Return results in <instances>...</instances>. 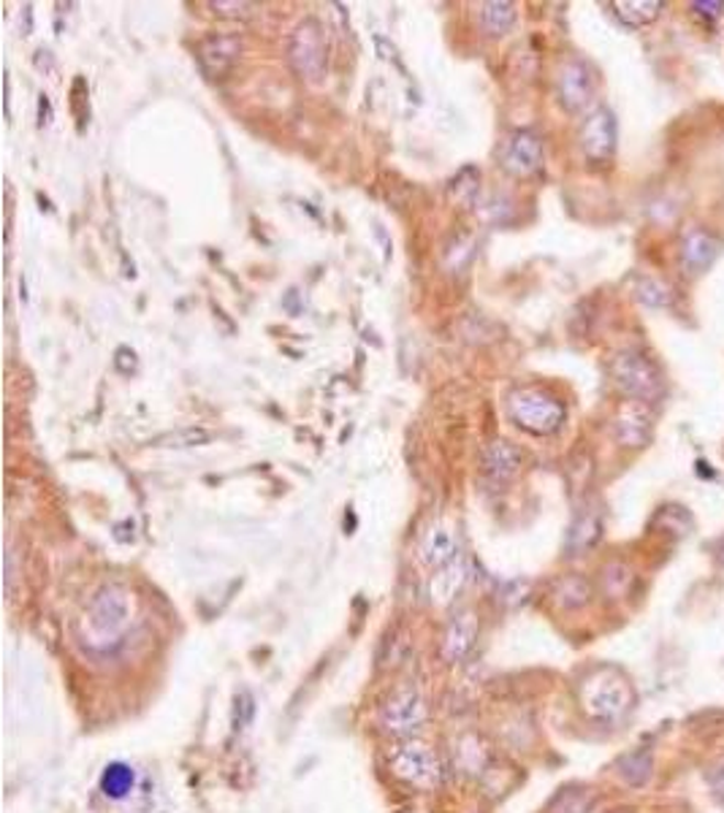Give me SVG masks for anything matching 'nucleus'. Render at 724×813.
Segmentation results:
<instances>
[{
  "label": "nucleus",
  "instance_id": "nucleus-14",
  "mask_svg": "<svg viewBox=\"0 0 724 813\" xmlns=\"http://www.w3.org/2000/svg\"><path fill=\"white\" fill-rule=\"evenodd\" d=\"M459 543H456V534L450 526L434 524L421 539V559H424L426 567L432 569H443L448 567L450 561L459 559Z\"/></svg>",
  "mask_w": 724,
  "mask_h": 813
},
{
  "label": "nucleus",
  "instance_id": "nucleus-25",
  "mask_svg": "<svg viewBox=\"0 0 724 813\" xmlns=\"http://www.w3.org/2000/svg\"><path fill=\"white\" fill-rule=\"evenodd\" d=\"M597 537H600V524H597L592 515H587V519H581L572 526L570 545L572 548H587V545H592Z\"/></svg>",
  "mask_w": 724,
  "mask_h": 813
},
{
  "label": "nucleus",
  "instance_id": "nucleus-13",
  "mask_svg": "<svg viewBox=\"0 0 724 813\" xmlns=\"http://www.w3.org/2000/svg\"><path fill=\"white\" fill-rule=\"evenodd\" d=\"M521 467H524V453H521L513 443H508V439H494V443L483 450V472L486 478L494 480V483H508V480H513L515 475L521 472Z\"/></svg>",
  "mask_w": 724,
  "mask_h": 813
},
{
  "label": "nucleus",
  "instance_id": "nucleus-8",
  "mask_svg": "<svg viewBox=\"0 0 724 813\" xmlns=\"http://www.w3.org/2000/svg\"><path fill=\"white\" fill-rule=\"evenodd\" d=\"M583 702H587L589 711L600 719H619L622 713H627L630 702H633V691L627 683L622 681L613 672H600L583 689Z\"/></svg>",
  "mask_w": 724,
  "mask_h": 813
},
{
  "label": "nucleus",
  "instance_id": "nucleus-12",
  "mask_svg": "<svg viewBox=\"0 0 724 813\" xmlns=\"http://www.w3.org/2000/svg\"><path fill=\"white\" fill-rule=\"evenodd\" d=\"M651 412L643 402H627L613 421V432L624 447H643L651 443Z\"/></svg>",
  "mask_w": 724,
  "mask_h": 813
},
{
  "label": "nucleus",
  "instance_id": "nucleus-26",
  "mask_svg": "<svg viewBox=\"0 0 724 813\" xmlns=\"http://www.w3.org/2000/svg\"><path fill=\"white\" fill-rule=\"evenodd\" d=\"M114 366H118V371H123V375H133L136 371V353L131 350V347H120L118 353H114Z\"/></svg>",
  "mask_w": 724,
  "mask_h": 813
},
{
  "label": "nucleus",
  "instance_id": "nucleus-23",
  "mask_svg": "<svg viewBox=\"0 0 724 813\" xmlns=\"http://www.w3.org/2000/svg\"><path fill=\"white\" fill-rule=\"evenodd\" d=\"M210 9L223 20H250L258 5L245 0H210Z\"/></svg>",
  "mask_w": 724,
  "mask_h": 813
},
{
  "label": "nucleus",
  "instance_id": "nucleus-1",
  "mask_svg": "<svg viewBox=\"0 0 724 813\" xmlns=\"http://www.w3.org/2000/svg\"><path fill=\"white\" fill-rule=\"evenodd\" d=\"M131 594L123 586H103L92 597L90 608L85 610L82 632L85 643L96 650H109L123 641V635L131 626Z\"/></svg>",
  "mask_w": 724,
  "mask_h": 813
},
{
  "label": "nucleus",
  "instance_id": "nucleus-11",
  "mask_svg": "<svg viewBox=\"0 0 724 813\" xmlns=\"http://www.w3.org/2000/svg\"><path fill=\"white\" fill-rule=\"evenodd\" d=\"M543 163V142L535 131H515L502 153V166L513 177H530Z\"/></svg>",
  "mask_w": 724,
  "mask_h": 813
},
{
  "label": "nucleus",
  "instance_id": "nucleus-7",
  "mask_svg": "<svg viewBox=\"0 0 724 813\" xmlns=\"http://www.w3.org/2000/svg\"><path fill=\"white\" fill-rule=\"evenodd\" d=\"M556 98L565 107V112H583L594 98V71L581 57H570L561 63L556 74Z\"/></svg>",
  "mask_w": 724,
  "mask_h": 813
},
{
  "label": "nucleus",
  "instance_id": "nucleus-30",
  "mask_svg": "<svg viewBox=\"0 0 724 813\" xmlns=\"http://www.w3.org/2000/svg\"><path fill=\"white\" fill-rule=\"evenodd\" d=\"M720 559H722V565H724V543H722V550H720Z\"/></svg>",
  "mask_w": 724,
  "mask_h": 813
},
{
  "label": "nucleus",
  "instance_id": "nucleus-24",
  "mask_svg": "<svg viewBox=\"0 0 724 813\" xmlns=\"http://www.w3.org/2000/svg\"><path fill=\"white\" fill-rule=\"evenodd\" d=\"M638 296H641V301H646V304H651V307H668L670 299H673L668 285L651 280V277H643V280L638 282Z\"/></svg>",
  "mask_w": 724,
  "mask_h": 813
},
{
  "label": "nucleus",
  "instance_id": "nucleus-16",
  "mask_svg": "<svg viewBox=\"0 0 724 813\" xmlns=\"http://www.w3.org/2000/svg\"><path fill=\"white\" fill-rule=\"evenodd\" d=\"M475 637H478V624H475V615L472 613L456 615V619L448 624V632H445L443 656L448 661H461L469 654V650H472Z\"/></svg>",
  "mask_w": 724,
  "mask_h": 813
},
{
  "label": "nucleus",
  "instance_id": "nucleus-27",
  "mask_svg": "<svg viewBox=\"0 0 724 813\" xmlns=\"http://www.w3.org/2000/svg\"><path fill=\"white\" fill-rule=\"evenodd\" d=\"M52 120V103L46 96H38V125H46Z\"/></svg>",
  "mask_w": 724,
  "mask_h": 813
},
{
  "label": "nucleus",
  "instance_id": "nucleus-22",
  "mask_svg": "<svg viewBox=\"0 0 724 813\" xmlns=\"http://www.w3.org/2000/svg\"><path fill=\"white\" fill-rule=\"evenodd\" d=\"M478 182H480L478 168H472V166L461 168V171L450 179V188H448L450 199H456L461 203H472L475 199H478Z\"/></svg>",
  "mask_w": 724,
  "mask_h": 813
},
{
  "label": "nucleus",
  "instance_id": "nucleus-17",
  "mask_svg": "<svg viewBox=\"0 0 724 813\" xmlns=\"http://www.w3.org/2000/svg\"><path fill=\"white\" fill-rule=\"evenodd\" d=\"M465 583H467V565L461 559L450 561L448 567L437 569V575L432 578V600L437 602V605H448V602L459 594Z\"/></svg>",
  "mask_w": 724,
  "mask_h": 813
},
{
  "label": "nucleus",
  "instance_id": "nucleus-3",
  "mask_svg": "<svg viewBox=\"0 0 724 813\" xmlns=\"http://www.w3.org/2000/svg\"><path fill=\"white\" fill-rule=\"evenodd\" d=\"M508 412L515 426L537 437L559 432L565 423V404L543 388H515L508 399Z\"/></svg>",
  "mask_w": 724,
  "mask_h": 813
},
{
  "label": "nucleus",
  "instance_id": "nucleus-29",
  "mask_svg": "<svg viewBox=\"0 0 724 813\" xmlns=\"http://www.w3.org/2000/svg\"><path fill=\"white\" fill-rule=\"evenodd\" d=\"M716 789H720V794L724 798V762H722V768L716 770Z\"/></svg>",
  "mask_w": 724,
  "mask_h": 813
},
{
  "label": "nucleus",
  "instance_id": "nucleus-19",
  "mask_svg": "<svg viewBox=\"0 0 724 813\" xmlns=\"http://www.w3.org/2000/svg\"><path fill=\"white\" fill-rule=\"evenodd\" d=\"M480 25L489 36H505L515 25V5L508 0H489L480 5Z\"/></svg>",
  "mask_w": 724,
  "mask_h": 813
},
{
  "label": "nucleus",
  "instance_id": "nucleus-21",
  "mask_svg": "<svg viewBox=\"0 0 724 813\" xmlns=\"http://www.w3.org/2000/svg\"><path fill=\"white\" fill-rule=\"evenodd\" d=\"M212 439V434L207 428L188 426V428H174V432L160 434L153 439L155 447H174V450H185V447H199L207 445Z\"/></svg>",
  "mask_w": 724,
  "mask_h": 813
},
{
  "label": "nucleus",
  "instance_id": "nucleus-5",
  "mask_svg": "<svg viewBox=\"0 0 724 813\" xmlns=\"http://www.w3.org/2000/svg\"><path fill=\"white\" fill-rule=\"evenodd\" d=\"M388 765H391L393 776L421 789L437 787L439 776H443L437 754L426 743L413 740V737L388 751Z\"/></svg>",
  "mask_w": 724,
  "mask_h": 813
},
{
  "label": "nucleus",
  "instance_id": "nucleus-2",
  "mask_svg": "<svg viewBox=\"0 0 724 813\" xmlns=\"http://www.w3.org/2000/svg\"><path fill=\"white\" fill-rule=\"evenodd\" d=\"M611 377L616 382L619 391L630 399V402L651 404L662 399L665 380L659 366L651 361V356L641 350H622L611 361Z\"/></svg>",
  "mask_w": 724,
  "mask_h": 813
},
{
  "label": "nucleus",
  "instance_id": "nucleus-18",
  "mask_svg": "<svg viewBox=\"0 0 724 813\" xmlns=\"http://www.w3.org/2000/svg\"><path fill=\"white\" fill-rule=\"evenodd\" d=\"M611 9L627 27H643L657 20L665 3H659V0H616V3H611Z\"/></svg>",
  "mask_w": 724,
  "mask_h": 813
},
{
  "label": "nucleus",
  "instance_id": "nucleus-4",
  "mask_svg": "<svg viewBox=\"0 0 724 813\" xmlns=\"http://www.w3.org/2000/svg\"><path fill=\"white\" fill-rule=\"evenodd\" d=\"M288 60L301 79L310 81V85H321L328 66V46L321 22L312 20V16L299 22L297 31L291 33V41H288Z\"/></svg>",
  "mask_w": 724,
  "mask_h": 813
},
{
  "label": "nucleus",
  "instance_id": "nucleus-20",
  "mask_svg": "<svg viewBox=\"0 0 724 813\" xmlns=\"http://www.w3.org/2000/svg\"><path fill=\"white\" fill-rule=\"evenodd\" d=\"M133 783H136V776H133V770L129 768V765H109L107 770H103L101 776V789L107 798L112 800H123L129 798V794L133 792Z\"/></svg>",
  "mask_w": 724,
  "mask_h": 813
},
{
  "label": "nucleus",
  "instance_id": "nucleus-28",
  "mask_svg": "<svg viewBox=\"0 0 724 813\" xmlns=\"http://www.w3.org/2000/svg\"><path fill=\"white\" fill-rule=\"evenodd\" d=\"M692 9L698 11V14L703 11L705 16H720L722 14V3H694Z\"/></svg>",
  "mask_w": 724,
  "mask_h": 813
},
{
  "label": "nucleus",
  "instance_id": "nucleus-6",
  "mask_svg": "<svg viewBox=\"0 0 724 813\" xmlns=\"http://www.w3.org/2000/svg\"><path fill=\"white\" fill-rule=\"evenodd\" d=\"M616 114L608 107H597L594 112H589V118L583 120L581 133H578V142H581V153L592 166H608L616 155Z\"/></svg>",
  "mask_w": 724,
  "mask_h": 813
},
{
  "label": "nucleus",
  "instance_id": "nucleus-15",
  "mask_svg": "<svg viewBox=\"0 0 724 813\" xmlns=\"http://www.w3.org/2000/svg\"><path fill=\"white\" fill-rule=\"evenodd\" d=\"M720 249L722 244L716 242L714 236L705 234V231H692V234L683 240L681 247V264L683 269H687V275H703V271L716 260Z\"/></svg>",
  "mask_w": 724,
  "mask_h": 813
},
{
  "label": "nucleus",
  "instance_id": "nucleus-10",
  "mask_svg": "<svg viewBox=\"0 0 724 813\" xmlns=\"http://www.w3.org/2000/svg\"><path fill=\"white\" fill-rule=\"evenodd\" d=\"M240 33H210L199 44V66L210 79H223L240 63L242 55Z\"/></svg>",
  "mask_w": 724,
  "mask_h": 813
},
{
  "label": "nucleus",
  "instance_id": "nucleus-9",
  "mask_svg": "<svg viewBox=\"0 0 724 813\" xmlns=\"http://www.w3.org/2000/svg\"><path fill=\"white\" fill-rule=\"evenodd\" d=\"M424 722H426L424 697H421L413 687L393 691L391 700H388L383 711H380V724H383V730L397 737H410Z\"/></svg>",
  "mask_w": 724,
  "mask_h": 813
}]
</instances>
